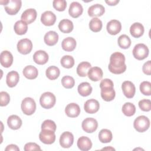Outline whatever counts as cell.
<instances>
[{"label": "cell", "mask_w": 151, "mask_h": 151, "mask_svg": "<svg viewBox=\"0 0 151 151\" xmlns=\"http://www.w3.org/2000/svg\"><path fill=\"white\" fill-rule=\"evenodd\" d=\"M130 32L133 37L139 38L144 33V27L140 22H134L130 28Z\"/></svg>", "instance_id": "obj_26"}, {"label": "cell", "mask_w": 151, "mask_h": 151, "mask_svg": "<svg viewBox=\"0 0 151 151\" xmlns=\"http://www.w3.org/2000/svg\"><path fill=\"white\" fill-rule=\"evenodd\" d=\"M24 76L28 79L32 80L37 78L38 74V70L33 65H27L23 70Z\"/></svg>", "instance_id": "obj_30"}, {"label": "cell", "mask_w": 151, "mask_h": 151, "mask_svg": "<svg viewBox=\"0 0 151 151\" xmlns=\"http://www.w3.org/2000/svg\"><path fill=\"white\" fill-rule=\"evenodd\" d=\"M13 63V56L12 54L6 50L1 53V64L5 68L9 67Z\"/></svg>", "instance_id": "obj_22"}, {"label": "cell", "mask_w": 151, "mask_h": 151, "mask_svg": "<svg viewBox=\"0 0 151 151\" xmlns=\"http://www.w3.org/2000/svg\"><path fill=\"white\" fill-rule=\"evenodd\" d=\"M133 55L138 60H142L147 58L149 55V48L144 44H136L133 50Z\"/></svg>", "instance_id": "obj_4"}, {"label": "cell", "mask_w": 151, "mask_h": 151, "mask_svg": "<svg viewBox=\"0 0 151 151\" xmlns=\"http://www.w3.org/2000/svg\"><path fill=\"white\" fill-rule=\"evenodd\" d=\"M46 76L47 77L51 80H54L57 79L60 74V71L59 68L54 65H52L47 68L46 70Z\"/></svg>", "instance_id": "obj_35"}, {"label": "cell", "mask_w": 151, "mask_h": 151, "mask_svg": "<svg viewBox=\"0 0 151 151\" xmlns=\"http://www.w3.org/2000/svg\"><path fill=\"white\" fill-rule=\"evenodd\" d=\"M142 70L143 73L146 75L151 74V61L150 60L146 62L142 67Z\"/></svg>", "instance_id": "obj_47"}, {"label": "cell", "mask_w": 151, "mask_h": 151, "mask_svg": "<svg viewBox=\"0 0 151 151\" xmlns=\"http://www.w3.org/2000/svg\"><path fill=\"white\" fill-rule=\"evenodd\" d=\"M106 149H109V150H114L115 149H114V148H113V147H105V148H103V149H102V150H106Z\"/></svg>", "instance_id": "obj_51"}, {"label": "cell", "mask_w": 151, "mask_h": 151, "mask_svg": "<svg viewBox=\"0 0 151 151\" xmlns=\"http://www.w3.org/2000/svg\"><path fill=\"white\" fill-rule=\"evenodd\" d=\"M65 113L68 117H76L80 113V108L77 104L71 103L66 106L65 109Z\"/></svg>", "instance_id": "obj_19"}, {"label": "cell", "mask_w": 151, "mask_h": 151, "mask_svg": "<svg viewBox=\"0 0 151 151\" xmlns=\"http://www.w3.org/2000/svg\"><path fill=\"white\" fill-rule=\"evenodd\" d=\"M122 110L125 116L130 117L134 114L136 112V107L132 103L127 102L123 105Z\"/></svg>", "instance_id": "obj_36"}, {"label": "cell", "mask_w": 151, "mask_h": 151, "mask_svg": "<svg viewBox=\"0 0 151 151\" xmlns=\"http://www.w3.org/2000/svg\"><path fill=\"white\" fill-rule=\"evenodd\" d=\"M60 63L63 67L66 68H70L74 65V59L72 56L66 55H64L61 58Z\"/></svg>", "instance_id": "obj_39"}, {"label": "cell", "mask_w": 151, "mask_h": 151, "mask_svg": "<svg viewBox=\"0 0 151 151\" xmlns=\"http://www.w3.org/2000/svg\"><path fill=\"white\" fill-rule=\"evenodd\" d=\"M122 89L124 95L128 99L133 98L135 94L136 88L134 84L130 81H125L122 83Z\"/></svg>", "instance_id": "obj_11"}, {"label": "cell", "mask_w": 151, "mask_h": 151, "mask_svg": "<svg viewBox=\"0 0 151 151\" xmlns=\"http://www.w3.org/2000/svg\"><path fill=\"white\" fill-rule=\"evenodd\" d=\"M112 133L109 129H101L99 133V139L101 143H109L112 140Z\"/></svg>", "instance_id": "obj_33"}, {"label": "cell", "mask_w": 151, "mask_h": 151, "mask_svg": "<svg viewBox=\"0 0 151 151\" xmlns=\"http://www.w3.org/2000/svg\"><path fill=\"white\" fill-rule=\"evenodd\" d=\"M114 84L112 80L109 78H104L101 80V81L100 83V88L103 87H113Z\"/></svg>", "instance_id": "obj_48"}, {"label": "cell", "mask_w": 151, "mask_h": 151, "mask_svg": "<svg viewBox=\"0 0 151 151\" xmlns=\"http://www.w3.org/2000/svg\"><path fill=\"white\" fill-rule=\"evenodd\" d=\"M105 12L104 7L99 4H94L90 6L88 9V14L90 17H100L104 14Z\"/></svg>", "instance_id": "obj_17"}, {"label": "cell", "mask_w": 151, "mask_h": 151, "mask_svg": "<svg viewBox=\"0 0 151 151\" xmlns=\"http://www.w3.org/2000/svg\"><path fill=\"white\" fill-rule=\"evenodd\" d=\"M21 5V0H7L5 4V10L9 15H15L19 11Z\"/></svg>", "instance_id": "obj_6"}, {"label": "cell", "mask_w": 151, "mask_h": 151, "mask_svg": "<svg viewBox=\"0 0 151 151\" xmlns=\"http://www.w3.org/2000/svg\"><path fill=\"white\" fill-rule=\"evenodd\" d=\"M27 25L28 24L22 20L17 21L14 24V27L15 32L18 35L25 34L27 32L28 29Z\"/></svg>", "instance_id": "obj_34"}, {"label": "cell", "mask_w": 151, "mask_h": 151, "mask_svg": "<svg viewBox=\"0 0 151 151\" xmlns=\"http://www.w3.org/2000/svg\"><path fill=\"white\" fill-rule=\"evenodd\" d=\"M140 92L145 96H150L151 94V83L149 81H145L140 84Z\"/></svg>", "instance_id": "obj_40"}, {"label": "cell", "mask_w": 151, "mask_h": 151, "mask_svg": "<svg viewBox=\"0 0 151 151\" xmlns=\"http://www.w3.org/2000/svg\"><path fill=\"white\" fill-rule=\"evenodd\" d=\"M53 7L58 11H63L67 7V2L65 0H54L52 2Z\"/></svg>", "instance_id": "obj_42"}, {"label": "cell", "mask_w": 151, "mask_h": 151, "mask_svg": "<svg viewBox=\"0 0 151 151\" xmlns=\"http://www.w3.org/2000/svg\"><path fill=\"white\" fill-rule=\"evenodd\" d=\"M55 21L56 16L52 11H47L41 15V21L44 25L51 26L54 24Z\"/></svg>", "instance_id": "obj_14"}, {"label": "cell", "mask_w": 151, "mask_h": 151, "mask_svg": "<svg viewBox=\"0 0 151 151\" xmlns=\"http://www.w3.org/2000/svg\"><path fill=\"white\" fill-rule=\"evenodd\" d=\"M45 43L49 46H52L57 44L58 40V34L53 31H50L47 32L44 37Z\"/></svg>", "instance_id": "obj_23"}, {"label": "cell", "mask_w": 151, "mask_h": 151, "mask_svg": "<svg viewBox=\"0 0 151 151\" xmlns=\"http://www.w3.org/2000/svg\"><path fill=\"white\" fill-rule=\"evenodd\" d=\"M81 126L83 130L85 132L91 133L97 130L98 127V123L95 119L88 117L83 121Z\"/></svg>", "instance_id": "obj_8"}, {"label": "cell", "mask_w": 151, "mask_h": 151, "mask_svg": "<svg viewBox=\"0 0 151 151\" xmlns=\"http://www.w3.org/2000/svg\"><path fill=\"white\" fill-rule=\"evenodd\" d=\"M100 108V104L97 100L91 99L87 100L84 105V109L86 113L93 114L98 111Z\"/></svg>", "instance_id": "obj_12"}, {"label": "cell", "mask_w": 151, "mask_h": 151, "mask_svg": "<svg viewBox=\"0 0 151 151\" xmlns=\"http://www.w3.org/2000/svg\"><path fill=\"white\" fill-rule=\"evenodd\" d=\"M40 140L44 144L51 145L55 140L54 132L48 129H41L39 134Z\"/></svg>", "instance_id": "obj_7"}, {"label": "cell", "mask_w": 151, "mask_h": 151, "mask_svg": "<svg viewBox=\"0 0 151 151\" xmlns=\"http://www.w3.org/2000/svg\"><path fill=\"white\" fill-rule=\"evenodd\" d=\"M83 11V8L82 5L78 2H73L70 5L68 9V13L71 17L73 18H78L80 16Z\"/></svg>", "instance_id": "obj_16"}, {"label": "cell", "mask_w": 151, "mask_h": 151, "mask_svg": "<svg viewBox=\"0 0 151 151\" xmlns=\"http://www.w3.org/2000/svg\"><path fill=\"white\" fill-rule=\"evenodd\" d=\"M7 124L10 129L12 130H17L21 126L22 120L19 116L17 115H11L8 118Z\"/></svg>", "instance_id": "obj_27"}, {"label": "cell", "mask_w": 151, "mask_h": 151, "mask_svg": "<svg viewBox=\"0 0 151 151\" xmlns=\"http://www.w3.org/2000/svg\"><path fill=\"white\" fill-rule=\"evenodd\" d=\"M107 31L111 35H116L120 32L122 29V24L120 22L116 19L110 21L107 24Z\"/></svg>", "instance_id": "obj_15"}, {"label": "cell", "mask_w": 151, "mask_h": 151, "mask_svg": "<svg viewBox=\"0 0 151 151\" xmlns=\"http://www.w3.org/2000/svg\"><path fill=\"white\" fill-rule=\"evenodd\" d=\"M56 98L54 94L51 92H45L40 97V103L44 109H51L55 104Z\"/></svg>", "instance_id": "obj_2"}, {"label": "cell", "mask_w": 151, "mask_h": 151, "mask_svg": "<svg viewBox=\"0 0 151 151\" xmlns=\"http://www.w3.org/2000/svg\"><path fill=\"white\" fill-rule=\"evenodd\" d=\"M103 73L102 70L99 67H94L90 68L87 76L91 81H97L100 80L103 77Z\"/></svg>", "instance_id": "obj_18"}, {"label": "cell", "mask_w": 151, "mask_h": 151, "mask_svg": "<svg viewBox=\"0 0 151 151\" xmlns=\"http://www.w3.org/2000/svg\"><path fill=\"white\" fill-rule=\"evenodd\" d=\"M56 128L57 126L55 122L51 120H45L41 124V129H48L55 132Z\"/></svg>", "instance_id": "obj_43"}, {"label": "cell", "mask_w": 151, "mask_h": 151, "mask_svg": "<svg viewBox=\"0 0 151 151\" xmlns=\"http://www.w3.org/2000/svg\"><path fill=\"white\" fill-rule=\"evenodd\" d=\"M91 64L88 62L83 61L80 63L77 67V73L80 77H86L91 68Z\"/></svg>", "instance_id": "obj_32"}, {"label": "cell", "mask_w": 151, "mask_h": 151, "mask_svg": "<svg viewBox=\"0 0 151 151\" xmlns=\"http://www.w3.org/2000/svg\"><path fill=\"white\" fill-rule=\"evenodd\" d=\"M78 92L81 96H88L92 92V87L87 82L81 83L78 86Z\"/></svg>", "instance_id": "obj_31"}, {"label": "cell", "mask_w": 151, "mask_h": 151, "mask_svg": "<svg viewBox=\"0 0 151 151\" xmlns=\"http://www.w3.org/2000/svg\"><path fill=\"white\" fill-rule=\"evenodd\" d=\"M5 151H10V150H14V151H19V148L15 145H9L6 146V147L5 149Z\"/></svg>", "instance_id": "obj_49"}, {"label": "cell", "mask_w": 151, "mask_h": 151, "mask_svg": "<svg viewBox=\"0 0 151 151\" xmlns=\"http://www.w3.org/2000/svg\"><path fill=\"white\" fill-rule=\"evenodd\" d=\"M19 76L18 72L15 71H11L9 72L6 75V83L8 87H15L19 81Z\"/></svg>", "instance_id": "obj_25"}, {"label": "cell", "mask_w": 151, "mask_h": 151, "mask_svg": "<svg viewBox=\"0 0 151 151\" xmlns=\"http://www.w3.org/2000/svg\"><path fill=\"white\" fill-rule=\"evenodd\" d=\"M21 109L26 115L32 114L36 110V103L34 100L31 97L25 98L21 103Z\"/></svg>", "instance_id": "obj_5"}, {"label": "cell", "mask_w": 151, "mask_h": 151, "mask_svg": "<svg viewBox=\"0 0 151 151\" xmlns=\"http://www.w3.org/2000/svg\"><path fill=\"white\" fill-rule=\"evenodd\" d=\"M139 107L144 111H149L151 110V101L149 99H142L139 101Z\"/></svg>", "instance_id": "obj_44"}, {"label": "cell", "mask_w": 151, "mask_h": 151, "mask_svg": "<svg viewBox=\"0 0 151 151\" xmlns=\"http://www.w3.org/2000/svg\"><path fill=\"white\" fill-rule=\"evenodd\" d=\"M108 67L109 71L113 74H120L124 73L126 70L124 54L120 52L113 53L110 56Z\"/></svg>", "instance_id": "obj_1"}, {"label": "cell", "mask_w": 151, "mask_h": 151, "mask_svg": "<svg viewBox=\"0 0 151 151\" xmlns=\"http://www.w3.org/2000/svg\"><path fill=\"white\" fill-rule=\"evenodd\" d=\"M74 142L73 134L70 132H63L60 137V144L63 148L70 147Z\"/></svg>", "instance_id": "obj_10"}, {"label": "cell", "mask_w": 151, "mask_h": 151, "mask_svg": "<svg viewBox=\"0 0 151 151\" xmlns=\"http://www.w3.org/2000/svg\"><path fill=\"white\" fill-rule=\"evenodd\" d=\"M61 84L63 87L66 88H71L75 84V80L73 77L69 76H65L62 78Z\"/></svg>", "instance_id": "obj_41"}, {"label": "cell", "mask_w": 151, "mask_h": 151, "mask_svg": "<svg viewBox=\"0 0 151 151\" xmlns=\"http://www.w3.org/2000/svg\"><path fill=\"white\" fill-rule=\"evenodd\" d=\"M76 41L73 37H67L64 39L61 42L62 48L66 51H72L76 47Z\"/></svg>", "instance_id": "obj_28"}, {"label": "cell", "mask_w": 151, "mask_h": 151, "mask_svg": "<svg viewBox=\"0 0 151 151\" xmlns=\"http://www.w3.org/2000/svg\"><path fill=\"white\" fill-rule=\"evenodd\" d=\"M37 11L34 8H29L24 11L21 15V20L25 22L27 24L33 22L37 18Z\"/></svg>", "instance_id": "obj_13"}, {"label": "cell", "mask_w": 151, "mask_h": 151, "mask_svg": "<svg viewBox=\"0 0 151 151\" xmlns=\"http://www.w3.org/2000/svg\"><path fill=\"white\" fill-rule=\"evenodd\" d=\"M116 96L115 91L113 87H106L101 88V97L106 101L113 100Z\"/></svg>", "instance_id": "obj_21"}, {"label": "cell", "mask_w": 151, "mask_h": 151, "mask_svg": "<svg viewBox=\"0 0 151 151\" xmlns=\"http://www.w3.org/2000/svg\"><path fill=\"white\" fill-rule=\"evenodd\" d=\"M102 25L101 21L97 17L93 18L89 22L90 29L94 32H99L102 28Z\"/></svg>", "instance_id": "obj_37"}, {"label": "cell", "mask_w": 151, "mask_h": 151, "mask_svg": "<svg viewBox=\"0 0 151 151\" xmlns=\"http://www.w3.org/2000/svg\"><path fill=\"white\" fill-rule=\"evenodd\" d=\"M77 146L82 151L89 150L92 147L91 140L86 136H81L77 140Z\"/></svg>", "instance_id": "obj_24"}, {"label": "cell", "mask_w": 151, "mask_h": 151, "mask_svg": "<svg viewBox=\"0 0 151 151\" xmlns=\"http://www.w3.org/2000/svg\"><path fill=\"white\" fill-rule=\"evenodd\" d=\"M119 46L123 49H127L131 45V40L126 34L121 35L117 40Z\"/></svg>", "instance_id": "obj_38"}, {"label": "cell", "mask_w": 151, "mask_h": 151, "mask_svg": "<svg viewBox=\"0 0 151 151\" xmlns=\"http://www.w3.org/2000/svg\"><path fill=\"white\" fill-rule=\"evenodd\" d=\"M0 97H1L0 106H6L10 101V96L9 94L5 91H1L0 93Z\"/></svg>", "instance_id": "obj_45"}, {"label": "cell", "mask_w": 151, "mask_h": 151, "mask_svg": "<svg viewBox=\"0 0 151 151\" xmlns=\"http://www.w3.org/2000/svg\"><path fill=\"white\" fill-rule=\"evenodd\" d=\"M73 22L67 19H62L58 24L59 29L63 33H70L73 29Z\"/></svg>", "instance_id": "obj_29"}, {"label": "cell", "mask_w": 151, "mask_h": 151, "mask_svg": "<svg viewBox=\"0 0 151 151\" xmlns=\"http://www.w3.org/2000/svg\"><path fill=\"white\" fill-rule=\"evenodd\" d=\"M17 47L19 52L25 55L31 51L32 48V43L30 40L28 38H24L18 41Z\"/></svg>", "instance_id": "obj_9"}, {"label": "cell", "mask_w": 151, "mask_h": 151, "mask_svg": "<svg viewBox=\"0 0 151 151\" xmlns=\"http://www.w3.org/2000/svg\"><path fill=\"white\" fill-rule=\"evenodd\" d=\"M24 150L25 151H29V150H41V148L39 145H38L35 143H27L24 146Z\"/></svg>", "instance_id": "obj_46"}, {"label": "cell", "mask_w": 151, "mask_h": 151, "mask_svg": "<svg viewBox=\"0 0 151 151\" xmlns=\"http://www.w3.org/2000/svg\"><path fill=\"white\" fill-rule=\"evenodd\" d=\"M106 3H107L109 5H116L119 2V0H113V1H106Z\"/></svg>", "instance_id": "obj_50"}, {"label": "cell", "mask_w": 151, "mask_h": 151, "mask_svg": "<svg viewBox=\"0 0 151 151\" xmlns=\"http://www.w3.org/2000/svg\"><path fill=\"white\" fill-rule=\"evenodd\" d=\"M133 126L138 132H144L149 129L150 126V120L145 116H140L134 120Z\"/></svg>", "instance_id": "obj_3"}, {"label": "cell", "mask_w": 151, "mask_h": 151, "mask_svg": "<svg viewBox=\"0 0 151 151\" xmlns=\"http://www.w3.org/2000/svg\"><path fill=\"white\" fill-rule=\"evenodd\" d=\"M33 60L36 64L43 65L47 63L48 60V55L45 51L38 50L33 55Z\"/></svg>", "instance_id": "obj_20"}]
</instances>
